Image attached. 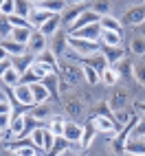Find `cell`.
<instances>
[{
	"label": "cell",
	"instance_id": "obj_1",
	"mask_svg": "<svg viewBox=\"0 0 145 156\" xmlns=\"http://www.w3.org/2000/svg\"><path fill=\"white\" fill-rule=\"evenodd\" d=\"M68 46L81 57V62H84L86 57H90V55H95V53H99V51H101L99 42L84 40V37H75V35H68Z\"/></svg>",
	"mask_w": 145,
	"mask_h": 156
},
{
	"label": "cell",
	"instance_id": "obj_2",
	"mask_svg": "<svg viewBox=\"0 0 145 156\" xmlns=\"http://www.w3.org/2000/svg\"><path fill=\"white\" fill-rule=\"evenodd\" d=\"M92 123H95V128H97V132H103V134H110V136H115L117 134V123H115V119L112 117H106V114H95V117L90 119Z\"/></svg>",
	"mask_w": 145,
	"mask_h": 156
},
{
	"label": "cell",
	"instance_id": "obj_3",
	"mask_svg": "<svg viewBox=\"0 0 145 156\" xmlns=\"http://www.w3.org/2000/svg\"><path fill=\"white\" fill-rule=\"evenodd\" d=\"M13 97H16L18 103H22V106H27V108L35 106L33 92H31V86H29V84H22V81H20L18 86H13Z\"/></svg>",
	"mask_w": 145,
	"mask_h": 156
},
{
	"label": "cell",
	"instance_id": "obj_4",
	"mask_svg": "<svg viewBox=\"0 0 145 156\" xmlns=\"http://www.w3.org/2000/svg\"><path fill=\"white\" fill-rule=\"evenodd\" d=\"M68 35H75V37H84V40L99 42V40H101V27H99V22H95V24L81 27V29H77V31H70Z\"/></svg>",
	"mask_w": 145,
	"mask_h": 156
},
{
	"label": "cell",
	"instance_id": "obj_5",
	"mask_svg": "<svg viewBox=\"0 0 145 156\" xmlns=\"http://www.w3.org/2000/svg\"><path fill=\"white\" fill-rule=\"evenodd\" d=\"M123 154H134V156H145V139L143 136H128Z\"/></svg>",
	"mask_w": 145,
	"mask_h": 156
},
{
	"label": "cell",
	"instance_id": "obj_6",
	"mask_svg": "<svg viewBox=\"0 0 145 156\" xmlns=\"http://www.w3.org/2000/svg\"><path fill=\"white\" fill-rule=\"evenodd\" d=\"M145 20V2L141 7H132L130 11H126L123 16V22L121 24H128V27H134V24H143Z\"/></svg>",
	"mask_w": 145,
	"mask_h": 156
},
{
	"label": "cell",
	"instance_id": "obj_7",
	"mask_svg": "<svg viewBox=\"0 0 145 156\" xmlns=\"http://www.w3.org/2000/svg\"><path fill=\"white\" fill-rule=\"evenodd\" d=\"M99 18H101V16H99V13H95L92 9H86V11H81V13H79V18L70 24V31H77V29H81V27L95 24V22H99Z\"/></svg>",
	"mask_w": 145,
	"mask_h": 156
},
{
	"label": "cell",
	"instance_id": "obj_8",
	"mask_svg": "<svg viewBox=\"0 0 145 156\" xmlns=\"http://www.w3.org/2000/svg\"><path fill=\"white\" fill-rule=\"evenodd\" d=\"M44 48H46V35H42V33L35 29L33 35H31V40H29V44H27V53L37 55V53H42Z\"/></svg>",
	"mask_w": 145,
	"mask_h": 156
},
{
	"label": "cell",
	"instance_id": "obj_9",
	"mask_svg": "<svg viewBox=\"0 0 145 156\" xmlns=\"http://www.w3.org/2000/svg\"><path fill=\"white\" fill-rule=\"evenodd\" d=\"M59 27H62V16H59V13H53L37 31H40L42 35H46V37H53L57 31H59Z\"/></svg>",
	"mask_w": 145,
	"mask_h": 156
},
{
	"label": "cell",
	"instance_id": "obj_10",
	"mask_svg": "<svg viewBox=\"0 0 145 156\" xmlns=\"http://www.w3.org/2000/svg\"><path fill=\"white\" fill-rule=\"evenodd\" d=\"M81 132H84V126H79L75 121H66L64 123V139L68 143H79L81 141Z\"/></svg>",
	"mask_w": 145,
	"mask_h": 156
},
{
	"label": "cell",
	"instance_id": "obj_11",
	"mask_svg": "<svg viewBox=\"0 0 145 156\" xmlns=\"http://www.w3.org/2000/svg\"><path fill=\"white\" fill-rule=\"evenodd\" d=\"M59 75H62V79H66L68 84H77L79 77H81V68H77L75 64L66 62V64L59 66Z\"/></svg>",
	"mask_w": 145,
	"mask_h": 156
},
{
	"label": "cell",
	"instance_id": "obj_12",
	"mask_svg": "<svg viewBox=\"0 0 145 156\" xmlns=\"http://www.w3.org/2000/svg\"><path fill=\"white\" fill-rule=\"evenodd\" d=\"M66 48H68V35L62 33V31H57V33L53 35V46H51V51H53L55 57L59 59V57H64Z\"/></svg>",
	"mask_w": 145,
	"mask_h": 156
},
{
	"label": "cell",
	"instance_id": "obj_13",
	"mask_svg": "<svg viewBox=\"0 0 145 156\" xmlns=\"http://www.w3.org/2000/svg\"><path fill=\"white\" fill-rule=\"evenodd\" d=\"M53 16L51 11H46V9H40V7H35V9H31V13H29V22L33 24V29H40L46 20Z\"/></svg>",
	"mask_w": 145,
	"mask_h": 156
},
{
	"label": "cell",
	"instance_id": "obj_14",
	"mask_svg": "<svg viewBox=\"0 0 145 156\" xmlns=\"http://www.w3.org/2000/svg\"><path fill=\"white\" fill-rule=\"evenodd\" d=\"M31 86V92H33V101L35 103H46L51 99V92L46 90V86L42 81H35V84H29Z\"/></svg>",
	"mask_w": 145,
	"mask_h": 156
},
{
	"label": "cell",
	"instance_id": "obj_15",
	"mask_svg": "<svg viewBox=\"0 0 145 156\" xmlns=\"http://www.w3.org/2000/svg\"><path fill=\"white\" fill-rule=\"evenodd\" d=\"M31 35H33V29H31V27H13L11 29V40H16V42L24 44V46L29 44Z\"/></svg>",
	"mask_w": 145,
	"mask_h": 156
},
{
	"label": "cell",
	"instance_id": "obj_16",
	"mask_svg": "<svg viewBox=\"0 0 145 156\" xmlns=\"http://www.w3.org/2000/svg\"><path fill=\"white\" fill-rule=\"evenodd\" d=\"M33 59H35V55H31V53H24V55H18V57H13V68L20 73V77H22V73H27L29 70V66L33 64Z\"/></svg>",
	"mask_w": 145,
	"mask_h": 156
},
{
	"label": "cell",
	"instance_id": "obj_17",
	"mask_svg": "<svg viewBox=\"0 0 145 156\" xmlns=\"http://www.w3.org/2000/svg\"><path fill=\"white\" fill-rule=\"evenodd\" d=\"M95 134H97V128H95V123H92V121H88L86 126H84V132H81L79 147H81V150H88V147H90V143H92V139H95Z\"/></svg>",
	"mask_w": 145,
	"mask_h": 156
},
{
	"label": "cell",
	"instance_id": "obj_18",
	"mask_svg": "<svg viewBox=\"0 0 145 156\" xmlns=\"http://www.w3.org/2000/svg\"><path fill=\"white\" fill-rule=\"evenodd\" d=\"M5 46V51L11 57H18V55H24L27 53V46L24 44H20V42H16V40H11V37H7V40H2V42H0Z\"/></svg>",
	"mask_w": 145,
	"mask_h": 156
},
{
	"label": "cell",
	"instance_id": "obj_19",
	"mask_svg": "<svg viewBox=\"0 0 145 156\" xmlns=\"http://www.w3.org/2000/svg\"><path fill=\"white\" fill-rule=\"evenodd\" d=\"M37 7L46 9V11H51V13H62L66 9V0H40Z\"/></svg>",
	"mask_w": 145,
	"mask_h": 156
},
{
	"label": "cell",
	"instance_id": "obj_20",
	"mask_svg": "<svg viewBox=\"0 0 145 156\" xmlns=\"http://www.w3.org/2000/svg\"><path fill=\"white\" fill-rule=\"evenodd\" d=\"M103 57H106V62H108V66H115L119 59H123V51L119 48V46H103Z\"/></svg>",
	"mask_w": 145,
	"mask_h": 156
},
{
	"label": "cell",
	"instance_id": "obj_21",
	"mask_svg": "<svg viewBox=\"0 0 145 156\" xmlns=\"http://www.w3.org/2000/svg\"><path fill=\"white\" fill-rule=\"evenodd\" d=\"M99 27H101V31H117V33H121V22H119V20L117 18H112L110 13L108 16H101L99 18Z\"/></svg>",
	"mask_w": 145,
	"mask_h": 156
},
{
	"label": "cell",
	"instance_id": "obj_22",
	"mask_svg": "<svg viewBox=\"0 0 145 156\" xmlns=\"http://www.w3.org/2000/svg\"><path fill=\"white\" fill-rule=\"evenodd\" d=\"M84 62H86L88 66L95 68V70L99 73V75H101V70H106V68H108V62H106V57H103L101 51H99V53H95V55H90V57H86Z\"/></svg>",
	"mask_w": 145,
	"mask_h": 156
},
{
	"label": "cell",
	"instance_id": "obj_23",
	"mask_svg": "<svg viewBox=\"0 0 145 156\" xmlns=\"http://www.w3.org/2000/svg\"><path fill=\"white\" fill-rule=\"evenodd\" d=\"M42 84H44V86H46V90L51 92V97H59V90H57V86H59L57 73H48V75L42 79Z\"/></svg>",
	"mask_w": 145,
	"mask_h": 156
},
{
	"label": "cell",
	"instance_id": "obj_24",
	"mask_svg": "<svg viewBox=\"0 0 145 156\" xmlns=\"http://www.w3.org/2000/svg\"><path fill=\"white\" fill-rule=\"evenodd\" d=\"M2 84H5L7 88H13V86H18V84H20V73L13 68V64L5 70V75H2Z\"/></svg>",
	"mask_w": 145,
	"mask_h": 156
},
{
	"label": "cell",
	"instance_id": "obj_25",
	"mask_svg": "<svg viewBox=\"0 0 145 156\" xmlns=\"http://www.w3.org/2000/svg\"><path fill=\"white\" fill-rule=\"evenodd\" d=\"M9 132L16 134V136H22L24 134V114L18 112L16 117H11V126H9Z\"/></svg>",
	"mask_w": 145,
	"mask_h": 156
},
{
	"label": "cell",
	"instance_id": "obj_26",
	"mask_svg": "<svg viewBox=\"0 0 145 156\" xmlns=\"http://www.w3.org/2000/svg\"><path fill=\"white\" fill-rule=\"evenodd\" d=\"M99 42H103V46H119L121 44V33H117V31H101Z\"/></svg>",
	"mask_w": 145,
	"mask_h": 156
},
{
	"label": "cell",
	"instance_id": "obj_27",
	"mask_svg": "<svg viewBox=\"0 0 145 156\" xmlns=\"http://www.w3.org/2000/svg\"><path fill=\"white\" fill-rule=\"evenodd\" d=\"M29 143H33L40 152H44V128H33L31 130V136H29Z\"/></svg>",
	"mask_w": 145,
	"mask_h": 156
},
{
	"label": "cell",
	"instance_id": "obj_28",
	"mask_svg": "<svg viewBox=\"0 0 145 156\" xmlns=\"http://www.w3.org/2000/svg\"><path fill=\"white\" fill-rule=\"evenodd\" d=\"M81 75H84V79L88 81L90 86H95V84H99V79H101V75L92 68V66H88V64H84L81 66Z\"/></svg>",
	"mask_w": 145,
	"mask_h": 156
},
{
	"label": "cell",
	"instance_id": "obj_29",
	"mask_svg": "<svg viewBox=\"0 0 145 156\" xmlns=\"http://www.w3.org/2000/svg\"><path fill=\"white\" fill-rule=\"evenodd\" d=\"M11 152H13V154H20V156H35L40 150L35 147L33 143H31V145H27V143H20V145H13V147H11Z\"/></svg>",
	"mask_w": 145,
	"mask_h": 156
},
{
	"label": "cell",
	"instance_id": "obj_30",
	"mask_svg": "<svg viewBox=\"0 0 145 156\" xmlns=\"http://www.w3.org/2000/svg\"><path fill=\"white\" fill-rule=\"evenodd\" d=\"M79 13H81V9H79V7H68V9H64V13H62V22L70 27V24L79 18Z\"/></svg>",
	"mask_w": 145,
	"mask_h": 156
},
{
	"label": "cell",
	"instance_id": "obj_31",
	"mask_svg": "<svg viewBox=\"0 0 145 156\" xmlns=\"http://www.w3.org/2000/svg\"><path fill=\"white\" fill-rule=\"evenodd\" d=\"M101 81H103V84H108V86H115L119 81V73L112 66H108L106 70H101Z\"/></svg>",
	"mask_w": 145,
	"mask_h": 156
},
{
	"label": "cell",
	"instance_id": "obj_32",
	"mask_svg": "<svg viewBox=\"0 0 145 156\" xmlns=\"http://www.w3.org/2000/svg\"><path fill=\"white\" fill-rule=\"evenodd\" d=\"M66 150H68V141L64 139V134L55 136V143H53V150H51V154H55V156H62V154H66Z\"/></svg>",
	"mask_w": 145,
	"mask_h": 156
},
{
	"label": "cell",
	"instance_id": "obj_33",
	"mask_svg": "<svg viewBox=\"0 0 145 156\" xmlns=\"http://www.w3.org/2000/svg\"><path fill=\"white\" fill-rule=\"evenodd\" d=\"M126 103H128L126 92H117V95L110 99L108 106H110V110H112V112H115V110H123V108H126Z\"/></svg>",
	"mask_w": 145,
	"mask_h": 156
},
{
	"label": "cell",
	"instance_id": "obj_34",
	"mask_svg": "<svg viewBox=\"0 0 145 156\" xmlns=\"http://www.w3.org/2000/svg\"><path fill=\"white\" fill-rule=\"evenodd\" d=\"M31 114H33V117L42 123V121H46V119L51 117V108L44 106V103H35V108H33V112H31Z\"/></svg>",
	"mask_w": 145,
	"mask_h": 156
},
{
	"label": "cell",
	"instance_id": "obj_35",
	"mask_svg": "<svg viewBox=\"0 0 145 156\" xmlns=\"http://www.w3.org/2000/svg\"><path fill=\"white\" fill-rule=\"evenodd\" d=\"M11 22H9V16L5 13H0V37L7 40V37H11Z\"/></svg>",
	"mask_w": 145,
	"mask_h": 156
},
{
	"label": "cell",
	"instance_id": "obj_36",
	"mask_svg": "<svg viewBox=\"0 0 145 156\" xmlns=\"http://www.w3.org/2000/svg\"><path fill=\"white\" fill-rule=\"evenodd\" d=\"M64 123H66V119H64V117H59V114L51 117V130H53V134H55V136L64 134Z\"/></svg>",
	"mask_w": 145,
	"mask_h": 156
},
{
	"label": "cell",
	"instance_id": "obj_37",
	"mask_svg": "<svg viewBox=\"0 0 145 156\" xmlns=\"http://www.w3.org/2000/svg\"><path fill=\"white\" fill-rule=\"evenodd\" d=\"M112 68H115V70L119 73V77H130V75H132V70H130V68H132V64H130L128 59H126V62H123V59H119V62H117V64L112 66Z\"/></svg>",
	"mask_w": 145,
	"mask_h": 156
},
{
	"label": "cell",
	"instance_id": "obj_38",
	"mask_svg": "<svg viewBox=\"0 0 145 156\" xmlns=\"http://www.w3.org/2000/svg\"><path fill=\"white\" fill-rule=\"evenodd\" d=\"M130 117H132V114L126 112V108H123V110H115V114H112V119H115L117 128H119V126H126V123L130 121Z\"/></svg>",
	"mask_w": 145,
	"mask_h": 156
},
{
	"label": "cell",
	"instance_id": "obj_39",
	"mask_svg": "<svg viewBox=\"0 0 145 156\" xmlns=\"http://www.w3.org/2000/svg\"><path fill=\"white\" fill-rule=\"evenodd\" d=\"M16 13L22 16V18H29V13H31L29 0H16Z\"/></svg>",
	"mask_w": 145,
	"mask_h": 156
},
{
	"label": "cell",
	"instance_id": "obj_40",
	"mask_svg": "<svg viewBox=\"0 0 145 156\" xmlns=\"http://www.w3.org/2000/svg\"><path fill=\"white\" fill-rule=\"evenodd\" d=\"M9 22H11V27H31V29H33V24L29 22V18H22V16H18V13L9 16Z\"/></svg>",
	"mask_w": 145,
	"mask_h": 156
},
{
	"label": "cell",
	"instance_id": "obj_41",
	"mask_svg": "<svg viewBox=\"0 0 145 156\" xmlns=\"http://www.w3.org/2000/svg\"><path fill=\"white\" fill-rule=\"evenodd\" d=\"M53 143H55V134L51 128H44V152L51 154V150H53Z\"/></svg>",
	"mask_w": 145,
	"mask_h": 156
},
{
	"label": "cell",
	"instance_id": "obj_42",
	"mask_svg": "<svg viewBox=\"0 0 145 156\" xmlns=\"http://www.w3.org/2000/svg\"><path fill=\"white\" fill-rule=\"evenodd\" d=\"M92 11L99 13V16H108L110 13V2H108V0H97L95 7H92Z\"/></svg>",
	"mask_w": 145,
	"mask_h": 156
},
{
	"label": "cell",
	"instance_id": "obj_43",
	"mask_svg": "<svg viewBox=\"0 0 145 156\" xmlns=\"http://www.w3.org/2000/svg\"><path fill=\"white\" fill-rule=\"evenodd\" d=\"M130 51H132V53H136V55H143L145 53V40L143 37H134L132 44H130Z\"/></svg>",
	"mask_w": 145,
	"mask_h": 156
},
{
	"label": "cell",
	"instance_id": "obj_44",
	"mask_svg": "<svg viewBox=\"0 0 145 156\" xmlns=\"http://www.w3.org/2000/svg\"><path fill=\"white\" fill-rule=\"evenodd\" d=\"M0 13H5V16L16 13V0H5L2 7H0Z\"/></svg>",
	"mask_w": 145,
	"mask_h": 156
},
{
	"label": "cell",
	"instance_id": "obj_45",
	"mask_svg": "<svg viewBox=\"0 0 145 156\" xmlns=\"http://www.w3.org/2000/svg\"><path fill=\"white\" fill-rule=\"evenodd\" d=\"M134 77H136V81L141 86H145V64H139V66H134Z\"/></svg>",
	"mask_w": 145,
	"mask_h": 156
},
{
	"label": "cell",
	"instance_id": "obj_46",
	"mask_svg": "<svg viewBox=\"0 0 145 156\" xmlns=\"http://www.w3.org/2000/svg\"><path fill=\"white\" fill-rule=\"evenodd\" d=\"M66 110H68V114H72V117H79V114L84 112L81 106H79V101H68L66 103Z\"/></svg>",
	"mask_w": 145,
	"mask_h": 156
},
{
	"label": "cell",
	"instance_id": "obj_47",
	"mask_svg": "<svg viewBox=\"0 0 145 156\" xmlns=\"http://www.w3.org/2000/svg\"><path fill=\"white\" fill-rule=\"evenodd\" d=\"M132 136H145V119H139L132 130Z\"/></svg>",
	"mask_w": 145,
	"mask_h": 156
},
{
	"label": "cell",
	"instance_id": "obj_48",
	"mask_svg": "<svg viewBox=\"0 0 145 156\" xmlns=\"http://www.w3.org/2000/svg\"><path fill=\"white\" fill-rule=\"evenodd\" d=\"M11 126V112H2L0 114V130H9Z\"/></svg>",
	"mask_w": 145,
	"mask_h": 156
},
{
	"label": "cell",
	"instance_id": "obj_49",
	"mask_svg": "<svg viewBox=\"0 0 145 156\" xmlns=\"http://www.w3.org/2000/svg\"><path fill=\"white\" fill-rule=\"evenodd\" d=\"M9 66H11V62H9V57L0 62V79H2V75H5V70H7Z\"/></svg>",
	"mask_w": 145,
	"mask_h": 156
},
{
	"label": "cell",
	"instance_id": "obj_50",
	"mask_svg": "<svg viewBox=\"0 0 145 156\" xmlns=\"http://www.w3.org/2000/svg\"><path fill=\"white\" fill-rule=\"evenodd\" d=\"M2 112H11V103L9 101H0V114Z\"/></svg>",
	"mask_w": 145,
	"mask_h": 156
},
{
	"label": "cell",
	"instance_id": "obj_51",
	"mask_svg": "<svg viewBox=\"0 0 145 156\" xmlns=\"http://www.w3.org/2000/svg\"><path fill=\"white\" fill-rule=\"evenodd\" d=\"M97 114H106V117H112V114H110V108H108V103H101V108H99Z\"/></svg>",
	"mask_w": 145,
	"mask_h": 156
},
{
	"label": "cell",
	"instance_id": "obj_52",
	"mask_svg": "<svg viewBox=\"0 0 145 156\" xmlns=\"http://www.w3.org/2000/svg\"><path fill=\"white\" fill-rule=\"evenodd\" d=\"M9 57V53H7V51H5V46L2 44H0V62H2V59H7Z\"/></svg>",
	"mask_w": 145,
	"mask_h": 156
},
{
	"label": "cell",
	"instance_id": "obj_53",
	"mask_svg": "<svg viewBox=\"0 0 145 156\" xmlns=\"http://www.w3.org/2000/svg\"><path fill=\"white\" fill-rule=\"evenodd\" d=\"M66 2H70V5H81V2H86V0H66Z\"/></svg>",
	"mask_w": 145,
	"mask_h": 156
},
{
	"label": "cell",
	"instance_id": "obj_54",
	"mask_svg": "<svg viewBox=\"0 0 145 156\" xmlns=\"http://www.w3.org/2000/svg\"><path fill=\"white\" fill-rule=\"evenodd\" d=\"M0 101H7V95H5V90H0Z\"/></svg>",
	"mask_w": 145,
	"mask_h": 156
},
{
	"label": "cell",
	"instance_id": "obj_55",
	"mask_svg": "<svg viewBox=\"0 0 145 156\" xmlns=\"http://www.w3.org/2000/svg\"><path fill=\"white\" fill-rule=\"evenodd\" d=\"M136 106H139V110H141V112H145V101H143V103H136Z\"/></svg>",
	"mask_w": 145,
	"mask_h": 156
},
{
	"label": "cell",
	"instance_id": "obj_56",
	"mask_svg": "<svg viewBox=\"0 0 145 156\" xmlns=\"http://www.w3.org/2000/svg\"><path fill=\"white\" fill-rule=\"evenodd\" d=\"M0 141H5V130H0Z\"/></svg>",
	"mask_w": 145,
	"mask_h": 156
},
{
	"label": "cell",
	"instance_id": "obj_57",
	"mask_svg": "<svg viewBox=\"0 0 145 156\" xmlns=\"http://www.w3.org/2000/svg\"><path fill=\"white\" fill-rule=\"evenodd\" d=\"M29 2H40V0H29Z\"/></svg>",
	"mask_w": 145,
	"mask_h": 156
},
{
	"label": "cell",
	"instance_id": "obj_58",
	"mask_svg": "<svg viewBox=\"0 0 145 156\" xmlns=\"http://www.w3.org/2000/svg\"><path fill=\"white\" fill-rule=\"evenodd\" d=\"M2 2H5V0H0V7H2Z\"/></svg>",
	"mask_w": 145,
	"mask_h": 156
},
{
	"label": "cell",
	"instance_id": "obj_59",
	"mask_svg": "<svg viewBox=\"0 0 145 156\" xmlns=\"http://www.w3.org/2000/svg\"><path fill=\"white\" fill-rule=\"evenodd\" d=\"M143 27H145V20H143Z\"/></svg>",
	"mask_w": 145,
	"mask_h": 156
},
{
	"label": "cell",
	"instance_id": "obj_60",
	"mask_svg": "<svg viewBox=\"0 0 145 156\" xmlns=\"http://www.w3.org/2000/svg\"><path fill=\"white\" fill-rule=\"evenodd\" d=\"M143 2H145V0H143Z\"/></svg>",
	"mask_w": 145,
	"mask_h": 156
}]
</instances>
